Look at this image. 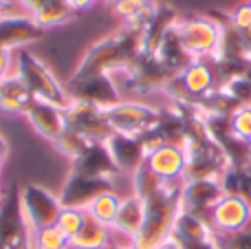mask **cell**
<instances>
[{
  "mask_svg": "<svg viewBox=\"0 0 251 249\" xmlns=\"http://www.w3.org/2000/svg\"><path fill=\"white\" fill-rule=\"evenodd\" d=\"M141 35L143 31L137 26L122 25L117 31L101 38L84 53L71 75V82L88 79L95 75H113L130 69L141 53Z\"/></svg>",
  "mask_w": 251,
  "mask_h": 249,
  "instance_id": "6da1fadb",
  "label": "cell"
},
{
  "mask_svg": "<svg viewBox=\"0 0 251 249\" xmlns=\"http://www.w3.org/2000/svg\"><path fill=\"white\" fill-rule=\"evenodd\" d=\"M181 185L183 181L165 183L156 194L146 199V216L132 241V249H154L172 236L174 221L181 212Z\"/></svg>",
  "mask_w": 251,
  "mask_h": 249,
  "instance_id": "7a4b0ae2",
  "label": "cell"
},
{
  "mask_svg": "<svg viewBox=\"0 0 251 249\" xmlns=\"http://www.w3.org/2000/svg\"><path fill=\"white\" fill-rule=\"evenodd\" d=\"M174 35L190 60H216L221 55L225 25L205 16H192L174 20Z\"/></svg>",
  "mask_w": 251,
  "mask_h": 249,
  "instance_id": "3957f363",
  "label": "cell"
},
{
  "mask_svg": "<svg viewBox=\"0 0 251 249\" xmlns=\"http://www.w3.org/2000/svg\"><path fill=\"white\" fill-rule=\"evenodd\" d=\"M22 79L29 93L33 95V100L47 101L57 108L66 110L71 104V97L66 93V88L57 82V77L38 60L35 55H31L26 49L16 51V73Z\"/></svg>",
  "mask_w": 251,
  "mask_h": 249,
  "instance_id": "277c9868",
  "label": "cell"
},
{
  "mask_svg": "<svg viewBox=\"0 0 251 249\" xmlns=\"http://www.w3.org/2000/svg\"><path fill=\"white\" fill-rule=\"evenodd\" d=\"M104 117L108 122V126L113 128V132L128 137H143L159 126L163 110L154 108L150 104H143V101L122 100L115 106L106 108Z\"/></svg>",
  "mask_w": 251,
  "mask_h": 249,
  "instance_id": "5b68a950",
  "label": "cell"
},
{
  "mask_svg": "<svg viewBox=\"0 0 251 249\" xmlns=\"http://www.w3.org/2000/svg\"><path fill=\"white\" fill-rule=\"evenodd\" d=\"M0 249H33V229L20 205V190L11 188L0 201Z\"/></svg>",
  "mask_w": 251,
  "mask_h": 249,
  "instance_id": "8992f818",
  "label": "cell"
},
{
  "mask_svg": "<svg viewBox=\"0 0 251 249\" xmlns=\"http://www.w3.org/2000/svg\"><path fill=\"white\" fill-rule=\"evenodd\" d=\"M20 205H22V212H25L26 223H29V227L33 232L55 227L62 212L60 197H55L47 188L35 183H26L20 190Z\"/></svg>",
  "mask_w": 251,
  "mask_h": 249,
  "instance_id": "52a82bcc",
  "label": "cell"
},
{
  "mask_svg": "<svg viewBox=\"0 0 251 249\" xmlns=\"http://www.w3.org/2000/svg\"><path fill=\"white\" fill-rule=\"evenodd\" d=\"M207 221L218 238L245 234L251 229V203L238 194H225L209 212Z\"/></svg>",
  "mask_w": 251,
  "mask_h": 249,
  "instance_id": "ba28073f",
  "label": "cell"
},
{
  "mask_svg": "<svg viewBox=\"0 0 251 249\" xmlns=\"http://www.w3.org/2000/svg\"><path fill=\"white\" fill-rule=\"evenodd\" d=\"M66 93H69L71 100L86 101V104L97 106L101 110L122 101V91H119L113 75H95V77L77 79V82H71L69 79Z\"/></svg>",
  "mask_w": 251,
  "mask_h": 249,
  "instance_id": "9c48e42d",
  "label": "cell"
},
{
  "mask_svg": "<svg viewBox=\"0 0 251 249\" xmlns=\"http://www.w3.org/2000/svg\"><path fill=\"white\" fill-rule=\"evenodd\" d=\"M225 197L221 179H187L181 185V210L207 221L209 212Z\"/></svg>",
  "mask_w": 251,
  "mask_h": 249,
  "instance_id": "30bf717a",
  "label": "cell"
},
{
  "mask_svg": "<svg viewBox=\"0 0 251 249\" xmlns=\"http://www.w3.org/2000/svg\"><path fill=\"white\" fill-rule=\"evenodd\" d=\"M113 181L110 179H97V176L77 174V172H69L64 185H62L60 197L62 207H75V210H86L100 194L110 192Z\"/></svg>",
  "mask_w": 251,
  "mask_h": 249,
  "instance_id": "8fae6325",
  "label": "cell"
},
{
  "mask_svg": "<svg viewBox=\"0 0 251 249\" xmlns=\"http://www.w3.org/2000/svg\"><path fill=\"white\" fill-rule=\"evenodd\" d=\"M64 117H66V126L82 132L91 141H106L113 135V128L108 126V122L104 117V110L86 104V101L71 100L69 108L64 110Z\"/></svg>",
  "mask_w": 251,
  "mask_h": 249,
  "instance_id": "7c38bea8",
  "label": "cell"
},
{
  "mask_svg": "<svg viewBox=\"0 0 251 249\" xmlns=\"http://www.w3.org/2000/svg\"><path fill=\"white\" fill-rule=\"evenodd\" d=\"M42 33L44 29L35 25V20L29 13L0 18V47L9 49V51H20L29 42L42 38Z\"/></svg>",
  "mask_w": 251,
  "mask_h": 249,
  "instance_id": "4fadbf2b",
  "label": "cell"
},
{
  "mask_svg": "<svg viewBox=\"0 0 251 249\" xmlns=\"http://www.w3.org/2000/svg\"><path fill=\"white\" fill-rule=\"evenodd\" d=\"M146 163L156 176H161L168 183H176V181L185 179L187 157L181 146H172V144L159 146L146 157Z\"/></svg>",
  "mask_w": 251,
  "mask_h": 249,
  "instance_id": "5bb4252c",
  "label": "cell"
},
{
  "mask_svg": "<svg viewBox=\"0 0 251 249\" xmlns=\"http://www.w3.org/2000/svg\"><path fill=\"white\" fill-rule=\"evenodd\" d=\"M104 144H106V148H108L110 157H113L119 172L132 174V172L146 161V148H143L141 137H128V135L113 132Z\"/></svg>",
  "mask_w": 251,
  "mask_h": 249,
  "instance_id": "9a60e30c",
  "label": "cell"
},
{
  "mask_svg": "<svg viewBox=\"0 0 251 249\" xmlns=\"http://www.w3.org/2000/svg\"><path fill=\"white\" fill-rule=\"evenodd\" d=\"M71 172L86 174V176H97V179H110V181L117 174H122V172L117 170V166H115V161H113V157H110L104 141H93L86 152L73 161Z\"/></svg>",
  "mask_w": 251,
  "mask_h": 249,
  "instance_id": "2e32d148",
  "label": "cell"
},
{
  "mask_svg": "<svg viewBox=\"0 0 251 249\" xmlns=\"http://www.w3.org/2000/svg\"><path fill=\"white\" fill-rule=\"evenodd\" d=\"M26 119L33 126V130L49 141H55L66 128L64 110L53 104H47V101L33 100V104L26 110Z\"/></svg>",
  "mask_w": 251,
  "mask_h": 249,
  "instance_id": "e0dca14e",
  "label": "cell"
},
{
  "mask_svg": "<svg viewBox=\"0 0 251 249\" xmlns=\"http://www.w3.org/2000/svg\"><path fill=\"white\" fill-rule=\"evenodd\" d=\"M143 216H146V201L139 199L137 194H128L126 199H122V205L110 225V232L132 243L143 225Z\"/></svg>",
  "mask_w": 251,
  "mask_h": 249,
  "instance_id": "ac0fdd59",
  "label": "cell"
},
{
  "mask_svg": "<svg viewBox=\"0 0 251 249\" xmlns=\"http://www.w3.org/2000/svg\"><path fill=\"white\" fill-rule=\"evenodd\" d=\"M172 236L176 238L178 243H205V241H216V234H214L209 221L201 219L196 214H190V212L181 210L174 221L172 227Z\"/></svg>",
  "mask_w": 251,
  "mask_h": 249,
  "instance_id": "d6986e66",
  "label": "cell"
},
{
  "mask_svg": "<svg viewBox=\"0 0 251 249\" xmlns=\"http://www.w3.org/2000/svg\"><path fill=\"white\" fill-rule=\"evenodd\" d=\"M31 104H33V95L29 93V88L22 84V79L18 75H11V77L0 82V108L2 110L26 115Z\"/></svg>",
  "mask_w": 251,
  "mask_h": 249,
  "instance_id": "ffe728a7",
  "label": "cell"
},
{
  "mask_svg": "<svg viewBox=\"0 0 251 249\" xmlns=\"http://www.w3.org/2000/svg\"><path fill=\"white\" fill-rule=\"evenodd\" d=\"M113 13L124 22V25L137 26V29H146V25L152 20L156 13V4L152 0H117L110 4Z\"/></svg>",
  "mask_w": 251,
  "mask_h": 249,
  "instance_id": "44dd1931",
  "label": "cell"
},
{
  "mask_svg": "<svg viewBox=\"0 0 251 249\" xmlns=\"http://www.w3.org/2000/svg\"><path fill=\"white\" fill-rule=\"evenodd\" d=\"M69 245L71 249H106L110 245V227L86 214L79 232L71 238Z\"/></svg>",
  "mask_w": 251,
  "mask_h": 249,
  "instance_id": "7402d4cb",
  "label": "cell"
},
{
  "mask_svg": "<svg viewBox=\"0 0 251 249\" xmlns=\"http://www.w3.org/2000/svg\"><path fill=\"white\" fill-rule=\"evenodd\" d=\"M71 13H73V9L69 7L66 0H47L42 7H38L31 13V18L35 20V25L40 29H51V26L69 22Z\"/></svg>",
  "mask_w": 251,
  "mask_h": 249,
  "instance_id": "603a6c76",
  "label": "cell"
},
{
  "mask_svg": "<svg viewBox=\"0 0 251 249\" xmlns=\"http://www.w3.org/2000/svg\"><path fill=\"white\" fill-rule=\"evenodd\" d=\"M119 205H122V197H119L115 190H110V192L100 194L84 212H86L88 216H93L95 221H100L101 225L110 227L115 216H117V212H119Z\"/></svg>",
  "mask_w": 251,
  "mask_h": 249,
  "instance_id": "cb8c5ba5",
  "label": "cell"
},
{
  "mask_svg": "<svg viewBox=\"0 0 251 249\" xmlns=\"http://www.w3.org/2000/svg\"><path fill=\"white\" fill-rule=\"evenodd\" d=\"M130 181H132V194H137V197L143 199V201L150 199L152 194H156L165 183H168V181H163L161 176H156L146 161L130 174Z\"/></svg>",
  "mask_w": 251,
  "mask_h": 249,
  "instance_id": "d4e9b609",
  "label": "cell"
},
{
  "mask_svg": "<svg viewBox=\"0 0 251 249\" xmlns=\"http://www.w3.org/2000/svg\"><path fill=\"white\" fill-rule=\"evenodd\" d=\"M55 148L60 150L64 157H69L71 161H75L77 157H82L84 152L88 150V146L93 144L91 139H86V137L82 135V132H77V130H73V128H69L66 126L64 128V132H62L60 137H57L55 141Z\"/></svg>",
  "mask_w": 251,
  "mask_h": 249,
  "instance_id": "484cf974",
  "label": "cell"
},
{
  "mask_svg": "<svg viewBox=\"0 0 251 249\" xmlns=\"http://www.w3.org/2000/svg\"><path fill=\"white\" fill-rule=\"evenodd\" d=\"M227 126H229V135L236 139L249 141L251 137V106H236L231 115L227 117Z\"/></svg>",
  "mask_w": 251,
  "mask_h": 249,
  "instance_id": "4316f807",
  "label": "cell"
},
{
  "mask_svg": "<svg viewBox=\"0 0 251 249\" xmlns=\"http://www.w3.org/2000/svg\"><path fill=\"white\" fill-rule=\"evenodd\" d=\"M33 249H71V245L57 227H47L33 232Z\"/></svg>",
  "mask_w": 251,
  "mask_h": 249,
  "instance_id": "83f0119b",
  "label": "cell"
},
{
  "mask_svg": "<svg viewBox=\"0 0 251 249\" xmlns=\"http://www.w3.org/2000/svg\"><path fill=\"white\" fill-rule=\"evenodd\" d=\"M84 216H86V212H84V210H75V207H62L60 219H57L55 227L60 229V232L71 241V238H73L75 234L79 232V227H82Z\"/></svg>",
  "mask_w": 251,
  "mask_h": 249,
  "instance_id": "f1b7e54d",
  "label": "cell"
},
{
  "mask_svg": "<svg viewBox=\"0 0 251 249\" xmlns=\"http://www.w3.org/2000/svg\"><path fill=\"white\" fill-rule=\"evenodd\" d=\"M227 26L238 31V33L251 31V7L247 4V0L240 2L238 7H234V11H231L229 18H227Z\"/></svg>",
  "mask_w": 251,
  "mask_h": 249,
  "instance_id": "f546056e",
  "label": "cell"
},
{
  "mask_svg": "<svg viewBox=\"0 0 251 249\" xmlns=\"http://www.w3.org/2000/svg\"><path fill=\"white\" fill-rule=\"evenodd\" d=\"M16 73V51L0 47V82Z\"/></svg>",
  "mask_w": 251,
  "mask_h": 249,
  "instance_id": "4dcf8cb0",
  "label": "cell"
},
{
  "mask_svg": "<svg viewBox=\"0 0 251 249\" xmlns=\"http://www.w3.org/2000/svg\"><path fill=\"white\" fill-rule=\"evenodd\" d=\"M183 249H223L218 245V238L216 241H205V243H183Z\"/></svg>",
  "mask_w": 251,
  "mask_h": 249,
  "instance_id": "1f68e13d",
  "label": "cell"
},
{
  "mask_svg": "<svg viewBox=\"0 0 251 249\" xmlns=\"http://www.w3.org/2000/svg\"><path fill=\"white\" fill-rule=\"evenodd\" d=\"M44 2H47V0H18V4H20V7L25 9L29 16H31V13H33L38 7H42Z\"/></svg>",
  "mask_w": 251,
  "mask_h": 249,
  "instance_id": "d6a6232c",
  "label": "cell"
},
{
  "mask_svg": "<svg viewBox=\"0 0 251 249\" xmlns=\"http://www.w3.org/2000/svg\"><path fill=\"white\" fill-rule=\"evenodd\" d=\"M66 2H69V7L73 9V11H79V9L93 7V4H95L97 0H66Z\"/></svg>",
  "mask_w": 251,
  "mask_h": 249,
  "instance_id": "836d02e7",
  "label": "cell"
},
{
  "mask_svg": "<svg viewBox=\"0 0 251 249\" xmlns=\"http://www.w3.org/2000/svg\"><path fill=\"white\" fill-rule=\"evenodd\" d=\"M154 249H183V247H181V243H178L176 238L170 236V238H165V241L161 243V245H156Z\"/></svg>",
  "mask_w": 251,
  "mask_h": 249,
  "instance_id": "e575fe53",
  "label": "cell"
},
{
  "mask_svg": "<svg viewBox=\"0 0 251 249\" xmlns=\"http://www.w3.org/2000/svg\"><path fill=\"white\" fill-rule=\"evenodd\" d=\"M7 154H9V144H7V139L0 135V163H4Z\"/></svg>",
  "mask_w": 251,
  "mask_h": 249,
  "instance_id": "d590c367",
  "label": "cell"
},
{
  "mask_svg": "<svg viewBox=\"0 0 251 249\" xmlns=\"http://www.w3.org/2000/svg\"><path fill=\"white\" fill-rule=\"evenodd\" d=\"M106 249H132V247H122V245H108Z\"/></svg>",
  "mask_w": 251,
  "mask_h": 249,
  "instance_id": "8d00e7d4",
  "label": "cell"
},
{
  "mask_svg": "<svg viewBox=\"0 0 251 249\" xmlns=\"http://www.w3.org/2000/svg\"><path fill=\"white\" fill-rule=\"evenodd\" d=\"M108 2H110V4H113V2H117V0H108Z\"/></svg>",
  "mask_w": 251,
  "mask_h": 249,
  "instance_id": "74e56055",
  "label": "cell"
},
{
  "mask_svg": "<svg viewBox=\"0 0 251 249\" xmlns=\"http://www.w3.org/2000/svg\"><path fill=\"white\" fill-rule=\"evenodd\" d=\"M247 4H249V7H251V0H247Z\"/></svg>",
  "mask_w": 251,
  "mask_h": 249,
  "instance_id": "f35d334b",
  "label": "cell"
},
{
  "mask_svg": "<svg viewBox=\"0 0 251 249\" xmlns=\"http://www.w3.org/2000/svg\"><path fill=\"white\" fill-rule=\"evenodd\" d=\"M0 201H2V192H0Z\"/></svg>",
  "mask_w": 251,
  "mask_h": 249,
  "instance_id": "ab89813d",
  "label": "cell"
},
{
  "mask_svg": "<svg viewBox=\"0 0 251 249\" xmlns=\"http://www.w3.org/2000/svg\"><path fill=\"white\" fill-rule=\"evenodd\" d=\"M0 166H2V163H0Z\"/></svg>",
  "mask_w": 251,
  "mask_h": 249,
  "instance_id": "60d3db41",
  "label": "cell"
},
{
  "mask_svg": "<svg viewBox=\"0 0 251 249\" xmlns=\"http://www.w3.org/2000/svg\"><path fill=\"white\" fill-rule=\"evenodd\" d=\"M0 18H2V16H0Z\"/></svg>",
  "mask_w": 251,
  "mask_h": 249,
  "instance_id": "b9f144b4",
  "label": "cell"
}]
</instances>
